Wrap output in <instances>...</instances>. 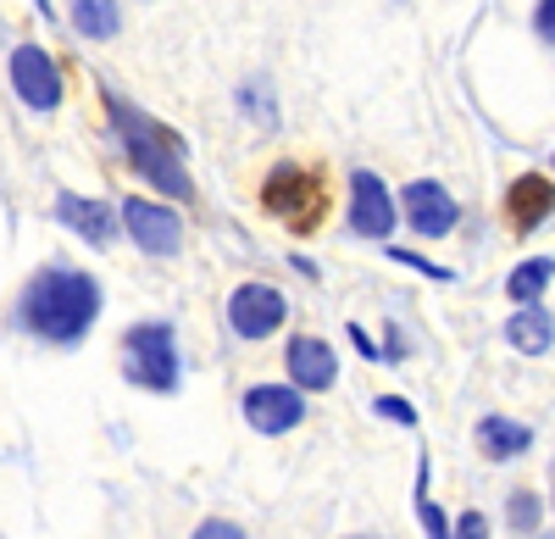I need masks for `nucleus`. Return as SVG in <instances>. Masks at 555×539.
Wrapping results in <instances>:
<instances>
[{
	"label": "nucleus",
	"instance_id": "obj_1",
	"mask_svg": "<svg viewBox=\"0 0 555 539\" xmlns=\"http://www.w3.org/2000/svg\"><path fill=\"white\" fill-rule=\"evenodd\" d=\"M17 318L28 334L51 345H78L101 318V284L89 273H73V267H44V273L28 279Z\"/></svg>",
	"mask_w": 555,
	"mask_h": 539
},
{
	"label": "nucleus",
	"instance_id": "obj_2",
	"mask_svg": "<svg viewBox=\"0 0 555 539\" xmlns=\"http://www.w3.org/2000/svg\"><path fill=\"white\" fill-rule=\"evenodd\" d=\"M112 101V117H117V128H122V145H128V162L151 178L156 190H167V195H178V201H190L195 190H190V172H183V145H178V133H167L162 123H151V117H139L128 101H117V95H106Z\"/></svg>",
	"mask_w": 555,
	"mask_h": 539
},
{
	"label": "nucleus",
	"instance_id": "obj_3",
	"mask_svg": "<svg viewBox=\"0 0 555 539\" xmlns=\"http://www.w3.org/2000/svg\"><path fill=\"white\" fill-rule=\"evenodd\" d=\"M122 373H128V384L151 389V395H172V389H178L172 323H133V329L122 334Z\"/></svg>",
	"mask_w": 555,
	"mask_h": 539
},
{
	"label": "nucleus",
	"instance_id": "obj_4",
	"mask_svg": "<svg viewBox=\"0 0 555 539\" xmlns=\"http://www.w3.org/2000/svg\"><path fill=\"white\" fill-rule=\"evenodd\" d=\"M261 201H267V211H272V217H284L289 229H311V222L322 217V190H317V172H306V167H295V162L272 167V178H267Z\"/></svg>",
	"mask_w": 555,
	"mask_h": 539
},
{
	"label": "nucleus",
	"instance_id": "obj_5",
	"mask_svg": "<svg viewBox=\"0 0 555 539\" xmlns=\"http://www.w3.org/2000/svg\"><path fill=\"white\" fill-rule=\"evenodd\" d=\"M284 318H289V300L272 284H240L234 300H228V323H234L240 339H267L284 329Z\"/></svg>",
	"mask_w": 555,
	"mask_h": 539
},
{
	"label": "nucleus",
	"instance_id": "obj_6",
	"mask_svg": "<svg viewBox=\"0 0 555 539\" xmlns=\"http://www.w3.org/2000/svg\"><path fill=\"white\" fill-rule=\"evenodd\" d=\"M240 407H245V423L256 434H289L306 418V395L295 384H256V389H245Z\"/></svg>",
	"mask_w": 555,
	"mask_h": 539
},
{
	"label": "nucleus",
	"instance_id": "obj_7",
	"mask_svg": "<svg viewBox=\"0 0 555 539\" xmlns=\"http://www.w3.org/2000/svg\"><path fill=\"white\" fill-rule=\"evenodd\" d=\"M350 229L361 240H389L395 234V201L378 172H350Z\"/></svg>",
	"mask_w": 555,
	"mask_h": 539
},
{
	"label": "nucleus",
	"instance_id": "obj_8",
	"mask_svg": "<svg viewBox=\"0 0 555 539\" xmlns=\"http://www.w3.org/2000/svg\"><path fill=\"white\" fill-rule=\"evenodd\" d=\"M122 222H128L133 245L145 251V256H172L183 245V222L167 206H156V201H139V195L122 201Z\"/></svg>",
	"mask_w": 555,
	"mask_h": 539
},
{
	"label": "nucleus",
	"instance_id": "obj_9",
	"mask_svg": "<svg viewBox=\"0 0 555 539\" xmlns=\"http://www.w3.org/2000/svg\"><path fill=\"white\" fill-rule=\"evenodd\" d=\"M405 217L411 229L423 240H444L455 222H461V206L444 184H434V178H416V184H405Z\"/></svg>",
	"mask_w": 555,
	"mask_h": 539
},
{
	"label": "nucleus",
	"instance_id": "obj_10",
	"mask_svg": "<svg viewBox=\"0 0 555 539\" xmlns=\"http://www.w3.org/2000/svg\"><path fill=\"white\" fill-rule=\"evenodd\" d=\"M12 84L17 95L34 106V112H51L62 101V73L51 62V51H39V44H23V51H12Z\"/></svg>",
	"mask_w": 555,
	"mask_h": 539
},
{
	"label": "nucleus",
	"instance_id": "obj_11",
	"mask_svg": "<svg viewBox=\"0 0 555 539\" xmlns=\"http://www.w3.org/2000/svg\"><path fill=\"white\" fill-rule=\"evenodd\" d=\"M284 368H289V378H295L300 395H306V389H334V378H339V356H334L328 339L295 334L289 350H284Z\"/></svg>",
	"mask_w": 555,
	"mask_h": 539
},
{
	"label": "nucleus",
	"instance_id": "obj_12",
	"mask_svg": "<svg viewBox=\"0 0 555 539\" xmlns=\"http://www.w3.org/2000/svg\"><path fill=\"white\" fill-rule=\"evenodd\" d=\"M555 211V190H550V178L544 172H522L512 195H505V217H512V229H539V222Z\"/></svg>",
	"mask_w": 555,
	"mask_h": 539
},
{
	"label": "nucleus",
	"instance_id": "obj_13",
	"mask_svg": "<svg viewBox=\"0 0 555 539\" xmlns=\"http://www.w3.org/2000/svg\"><path fill=\"white\" fill-rule=\"evenodd\" d=\"M528 445H533V428L517 423V418L489 412V418L478 423V451H483L489 462H517V457H528Z\"/></svg>",
	"mask_w": 555,
	"mask_h": 539
},
{
	"label": "nucleus",
	"instance_id": "obj_14",
	"mask_svg": "<svg viewBox=\"0 0 555 539\" xmlns=\"http://www.w3.org/2000/svg\"><path fill=\"white\" fill-rule=\"evenodd\" d=\"M505 339H512V350H522V356H544L555 345V318L544 306H517V318L505 323Z\"/></svg>",
	"mask_w": 555,
	"mask_h": 539
},
{
	"label": "nucleus",
	"instance_id": "obj_15",
	"mask_svg": "<svg viewBox=\"0 0 555 539\" xmlns=\"http://www.w3.org/2000/svg\"><path fill=\"white\" fill-rule=\"evenodd\" d=\"M56 217L67 222V229H78L89 245H106L112 240V206H101V201H78V195H62L56 201Z\"/></svg>",
	"mask_w": 555,
	"mask_h": 539
},
{
	"label": "nucleus",
	"instance_id": "obj_16",
	"mask_svg": "<svg viewBox=\"0 0 555 539\" xmlns=\"http://www.w3.org/2000/svg\"><path fill=\"white\" fill-rule=\"evenodd\" d=\"M550 279H555V261H550V256H528L522 267H512L505 295H512L517 306H539V295L550 290Z\"/></svg>",
	"mask_w": 555,
	"mask_h": 539
},
{
	"label": "nucleus",
	"instance_id": "obj_17",
	"mask_svg": "<svg viewBox=\"0 0 555 539\" xmlns=\"http://www.w3.org/2000/svg\"><path fill=\"white\" fill-rule=\"evenodd\" d=\"M73 28L89 34V39H112L122 28L117 0H73Z\"/></svg>",
	"mask_w": 555,
	"mask_h": 539
},
{
	"label": "nucleus",
	"instance_id": "obj_18",
	"mask_svg": "<svg viewBox=\"0 0 555 539\" xmlns=\"http://www.w3.org/2000/svg\"><path fill=\"white\" fill-rule=\"evenodd\" d=\"M539 517H544V506H539L533 489H512V501H505V523H512L517 534H539Z\"/></svg>",
	"mask_w": 555,
	"mask_h": 539
},
{
	"label": "nucleus",
	"instance_id": "obj_19",
	"mask_svg": "<svg viewBox=\"0 0 555 539\" xmlns=\"http://www.w3.org/2000/svg\"><path fill=\"white\" fill-rule=\"evenodd\" d=\"M428 467H416V517H423V528H428V539H455V528H450V517L428 501Z\"/></svg>",
	"mask_w": 555,
	"mask_h": 539
},
{
	"label": "nucleus",
	"instance_id": "obj_20",
	"mask_svg": "<svg viewBox=\"0 0 555 539\" xmlns=\"http://www.w3.org/2000/svg\"><path fill=\"white\" fill-rule=\"evenodd\" d=\"M373 412H378V418H389V423H405V428L416 423L411 400H400V395H378V400H373Z\"/></svg>",
	"mask_w": 555,
	"mask_h": 539
},
{
	"label": "nucleus",
	"instance_id": "obj_21",
	"mask_svg": "<svg viewBox=\"0 0 555 539\" xmlns=\"http://www.w3.org/2000/svg\"><path fill=\"white\" fill-rule=\"evenodd\" d=\"M195 539H250L240 523H228V517H206L201 528H195Z\"/></svg>",
	"mask_w": 555,
	"mask_h": 539
},
{
	"label": "nucleus",
	"instance_id": "obj_22",
	"mask_svg": "<svg viewBox=\"0 0 555 539\" xmlns=\"http://www.w3.org/2000/svg\"><path fill=\"white\" fill-rule=\"evenodd\" d=\"M455 539H489V517L483 512H461L455 517Z\"/></svg>",
	"mask_w": 555,
	"mask_h": 539
},
{
	"label": "nucleus",
	"instance_id": "obj_23",
	"mask_svg": "<svg viewBox=\"0 0 555 539\" xmlns=\"http://www.w3.org/2000/svg\"><path fill=\"white\" fill-rule=\"evenodd\" d=\"M395 261H405V267H416V273H428V279H455L450 267H434V261H423V256H411V251H389Z\"/></svg>",
	"mask_w": 555,
	"mask_h": 539
},
{
	"label": "nucleus",
	"instance_id": "obj_24",
	"mask_svg": "<svg viewBox=\"0 0 555 539\" xmlns=\"http://www.w3.org/2000/svg\"><path fill=\"white\" fill-rule=\"evenodd\" d=\"M533 23H539V39H544V44H555V0H539Z\"/></svg>",
	"mask_w": 555,
	"mask_h": 539
},
{
	"label": "nucleus",
	"instance_id": "obj_25",
	"mask_svg": "<svg viewBox=\"0 0 555 539\" xmlns=\"http://www.w3.org/2000/svg\"><path fill=\"white\" fill-rule=\"evenodd\" d=\"M350 539H378V534H350Z\"/></svg>",
	"mask_w": 555,
	"mask_h": 539
},
{
	"label": "nucleus",
	"instance_id": "obj_26",
	"mask_svg": "<svg viewBox=\"0 0 555 539\" xmlns=\"http://www.w3.org/2000/svg\"><path fill=\"white\" fill-rule=\"evenodd\" d=\"M544 539H555V534H544Z\"/></svg>",
	"mask_w": 555,
	"mask_h": 539
},
{
	"label": "nucleus",
	"instance_id": "obj_27",
	"mask_svg": "<svg viewBox=\"0 0 555 539\" xmlns=\"http://www.w3.org/2000/svg\"><path fill=\"white\" fill-rule=\"evenodd\" d=\"M550 506H555V496H550Z\"/></svg>",
	"mask_w": 555,
	"mask_h": 539
}]
</instances>
